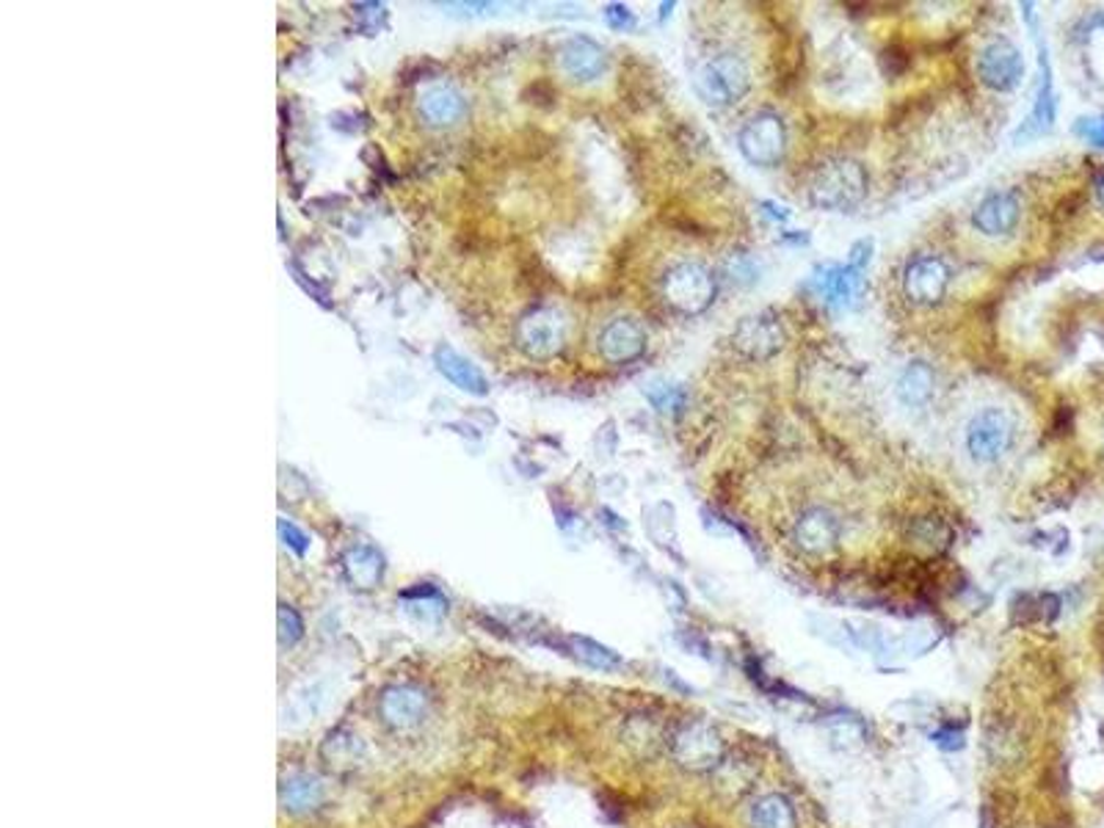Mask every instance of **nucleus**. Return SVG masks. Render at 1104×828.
I'll return each mask as SVG.
<instances>
[{
	"label": "nucleus",
	"mask_w": 1104,
	"mask_h": 828,
	"mask_svg": "<svg viewBox=\"0 0 1104 828\" xmlns=\"http://www.w3.org/2000/svg\"><path fill=\"white\" fill-rule=\"evenodd\" d=\"M867 196V175L856 160H831L820 166L809 185V200L823 211H851Z\"/></svg>",
	"instance_id": "f257e3e1"
},
{
	"label": "nucleus",
	"mask_w": 1104,
	"mask_h": 828,
	"mask_svg": "<svg viewBox=\"0 0 1104 828\" xmlns=\"http://www.w3.org/2000/svg\"><path fill=\"white\" fill-rule=\"evenodd\" d=\"M748 86H752L748 64L741 56L734 53L712 56V59H707L694 75L696 95H699L707 106L716 108L734 106L737 100H743Z\"/></svg>",
	"instance_id": "f03ea898"
},
{
	"label": "nucleus",
	"mask_w": 1104,
	"mask_h": 828,
	"mask_svg": "<svg viewBox=\"0 0 1104 828\" xmlns=\"http://www.w3.org/2000/svg\"><path fill=\"white\" fill-rule=\"evenodd\" d=\"M663 293L674 310L685 315H699L716 299V279L699 263H680L665 274Z\"/></svg>",
	"instance_id": "7ed1b4c3"
},
{
	"label": "nucleus",
	"mask_w": 1104,
	"mask_h": 828,
	"mask_svg": "<svg viewBox=\"0 0 1104 828\" xmlns=\"http://www.w3.org/2000/svg\"><path fill=\"white\" fill-rule=\"evenodd\" d=\"M737 144H741V153L748 164L768 169V166H776L784 158L788 130H784V122L779 117H773V113H757V117L743 124Z\"/></svg>",
	"instance_id": "20e7f679"
},
{
	"label": "nucleus",
	"mask_w": 1104,
	"mask_h": 828,
	"mask_svg": "<svg viewBox=\"0 0 1104 828\" xmlns=\"http://www.w3.org/2000/svg\"><path fill=\"white\" fill-rule=\"evenodd\" d=\"M1013 442V420L1003 409H983L967 425V451L975 461L992 465L1008 453Z\"/></svg>",
	"instance_id": "39448f33"
},
{
	"label": "nucleus",
	"mask_w": 1104,
	"mask_h": 828,
	"mask_svg": "<svg viewBox=\"0 0 1104 828\" xmlns=\"http://www.w3.org/2000/svg\"><path fill=\"white\" fill-rule=\"evenodd\" d=\"M517 340L530 357L547 359L559 353L566 340V321L552 307H536L519 321Z\"/></svg>",
	"instance_id": "423d86ee"
},
{
	"label": "nucleus",
	"mask_w": 1104,
	"mask_h": 828,
	"mask_svg": "<svg viewBox=\"0 0 1104 828\" xmlns=\"http://www.w3.org/2000/svg\"><path fill=\"white\" fill-rule=\"evenodd\" d=\"M977 75L994 92H1010L1024 77L1022 53L1008 39L992 41L988 48H983L981 59H977Z\"/></svg>",
	"instance_id": "0eeeda50"
},
{
	"label": "nucleus",
	"mask_w": 1104,
	"mask_h": 828,
	"mask_svg": "<svg viewBox=\"0 0 1104 828\" xmlns=\"http://www.w3.org/2000/svg\"><path fill=\"white\" fill-rule=\"evenodd\" d=\"M721 734L707 723H691L674 737V759L687 770H707L721 763Z\"/></svg>",
	"instance_id": "6e6552de"
},
{
	"label": "nucleus",
	"mask_w": 1104,
	"mask_h": 828,
	"mask_svg": "<svg viewBox=\"0 0 1104 828\" xmlns=\"http://www.w3.org/2000/svg\"><path fill=\"white\" fill-rule=\"evenodd\" d=\"M950 268L939 257H916L903 276V290L914 304H936L947 293Z\"/></svg>",
	"instance_id": "1a4fd4ad"
},
{
	"label": "nucleus",
	"mask_w": 1104,
	"mask_h": 828,
	"mask_svg": "<svg viewBox=\"0 0 1104 828\" xmlns=\"http://www.w3.org/2000/svg\"><path fill=\"white\" fill-rule=\"evenodd\" d=\"M781 343H784V332H781L779 321L773 315H768V312L743 317L737 329H734V346L752 359L773 357L781 348Z\"/></svg>",
	"instance_id": "9d476101"
},
{
	"label": "nucleus",
	"mask_w": 1104,
	"mask_h": 828,
	"mask_svg": "<svg viewBox=\"0 0 1104 828\" xmlns=\"http://www.w3.org/2000/svg\"><path fill=\"white\" fill-rule=\"evenodd\" d=\"M644 348H647V335L629 317L611 321L600 335V351L608 362H633L635 357L644 353Z\"/></svg>",
	"instance_id": "9b49d317"
},
{
	"label": "nucleus",
	"mask_w": 1104,
	"mask_h": 828,
	"mask_svg": "<svg viewBox=\"0 0 1104 828\" xmlns=\"http://www.w3.org/2000/svg\"><path fill=\"white\" fill-rule=\"evenodd\" d=\"M972 221H975V227L988 238L1008 236L1010 229L1017 227V221H1019V200L1010 194V191H997V194H988L986 200L977 205Z\"/></svg>",
	"instance_id": "f8f14e48"
},
{
	"label": "nucleus",
	"mask_w": 1104,
	"mask_h": 828,
	"mask_svg": "<svg viewBox=\"0 0 1104 828\" xmlns=\"http://www.w3.org/2000/svg\"><path fill=\"white\" fill-rule=\"evenodd\" d=\"M605 50L586 36H575L561 50V67H564L566 75L580 83L597 81L605 72Z\"/></svg>",
	"instance_id": "ddd939ff"
},
{
	"label": "nucleus",
	"mask_w": 1104,
	"mask_h": 828,
	"mask_svg": "<svg viewBox=\"0 0 1104 828\" xmlns=\"http://www.w3.org/2000/svg\"><path fill=\"white\" fill-rule=\"evenodd\" d=\"M837 539H840V523L828 512H823V508H809L795 523V541L809 555L828 552L837 544Z\"/></svg>",
	"instance_id": "4468645a"
},
{
	"label": "nucleus",
	"mask_w": 1104,
	"mask_h": 828,
	"mask_svg": "<svg viewBox=\"0 0 1104 828\" xmlns=\"http://www.w3.org/2000/svg\"><path fill=\"white\" fill-rule=\"evenodd\" d=\"M864 290V276L856 265H848V268H831L828 276H823V293H826V301L837 310H853L862 301Z\"/></svg>",
	"instance_id": "2eb2a0df"
},
{
	"label": "nucleus",
	"mask_w": 1104,
	"mask_h": 828,
	"mask_svg": "<svg viewBox=\"0 0 1104 828\" xmlns=\"http://www.w3.org/2000/svg\"><path fill=\"white\" fill-rule=\"evenodd\" d=\"M436 368H440L442 376H445L447 382L456 384L458 389H465V393L472 395H487L489 382L481 376V371H478L470 359H465L461 353L453 351L451 346L436 348Z\"/></svg>",
	"instance_id": "dca6fc26"
},
{
	"label": "nucleus",
	"mask_w": 1104,
	"mask_h": 828,
	"mask_svg": "<svg viewBox=\"0 0 1104 828\" xmlns=\"http://www.w3.org/2000/svg\"><path fill=\"white\" fill-rule=\"evenodd\" d=\"M420 113L434 128H447L465 117V100L453 86H431L420 97Z\"/></svg>",
	"instance_id": "f3484780"
},
{
	"label": "nucleus",
	"mask_w": 1104,
	"mask_h": 828,
	"mask_svg": "<svg viewBox=\"0 0 1104 828\" xmlns=\"http://www.w3.org/2000/svg\"><path fill=\"white\" fill-rule=\"evenodd\" d=\"M931 395H934V371L925 362L909 364L898 382V398L916 409V406L928 404Z\"/></svg>",
	"instance_id": "a211bd4d"
},
{
	"label": "nucleus",
	"mask_w": 1104,
	"mask_h": 828,
	"mask_svg": "<svg viewBox=\"0 0 1104 828\" xmlns=\"http://www.w3.org/2000/svg\"><path fill=\"white\" fill-rule=\"evenodd\" d=\"M754 828H795V812L781 795H763L752 806Z\"/></svg>",
	"instance_id": "6ab92c4d"
},
{
	"label": "nucleus",
	"mask_w": 1104,
	"mask_h": 828,
	"mask_svg": "<svg viewBox=\"0 0 1104 828\" xmlns=\"http://www.w3.org/2000/svg\"><path fill=\"white\" fill-rule=\"evenodd\" d=\"M379 572H382V564H379V555L368 547H359L348 555V575L351 580L362 583V586H371L373 580H379Z\"/></svg>",
	"instance_id": "aec40b11"
},
{
	"label": "nucleus",
	"mask_w": 1104,
	"mask_h": 828,
	"mask_svg": "<svg viewBox=\"0 0 1104 828\" xmlns=\"http://www.w3.org/2000/svg\"><path fill=\"white\" fill-rule=\"evenodd\" d=\"M649 400H652L660 411H674L682 406V389L655 384V387H649Z\"/></svg>",
	"instance_id": "412c9836"
},
{
	"label": "nucleus",
	"mask_w": 1104,
	"mask_h": 828,
	"mask_svg": "<svg viewBox=\"0 0 1104 828\" xmlns=\"http://www.w3.org/2000/svg\"><path fill=\"white\" fill-rule=\"evenodd\" d=\"M1077 133H1080L1088 144H1093V147H1104V117L1080 119Z\"/></svg>",
	"instance_id": "4be33fe9"
},
{
	"label": "nucleus",
	"mask_w": 1104,
	"mask_h": 828,
	"mask_svg": "<svg viewBox=\"0 0 1104 828\" xmlns=\"http://www.w3.org/2000/svg\"><path fill=\"white\" fill-rule=\"evenodd\" d=\"M608 20H611L613 28H624V25L633 23V17H629V12L624 7H611V9H608Z\"/></svg>",
	"instance_id": "5701e85b"
},
{
	"label": "nucleus",
	"mask_w": 1104,
	"mask_h": 828,
	"mask_svg": "<svg viewBox=\"0 0 1104 828\" xmlns=\"http://www.w3.org/2000/svg\"><path fill=\"white\" fill-rule=\"evenodd\" d=\"M279 530H283V536H285V539H288V541H290V544H293V547H296V550H299V552H301V550H304V536H301V533H299V530H296V528H293V525H288V523H279Z\"/></svg>",
	"instance_id": "b1692460"
},
{
	"label": "nucleus",
	"mask_w": 1104,
	"mask_h": 828,
	"mask_svg": "<svg viewBox=\"0 0 1104 828\" xmlns=\"http://www.w3.org/2000/svg\"><path fill=\"white\" fill-rule=\"evenodd\" d=\"M1093 185H1096V196H1099V202H1102V205H1104V171H1099V175H1096V182H1093Z\"/></svg>",
	"instance_id": "393cba45"
}]
</instances>
